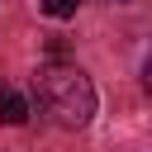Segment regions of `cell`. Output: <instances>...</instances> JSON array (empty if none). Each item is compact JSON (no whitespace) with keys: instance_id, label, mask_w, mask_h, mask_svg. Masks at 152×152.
I'll list each match as a JSON object with an SVG mask.
<instances>
[{"instance_id":"obj_1","label":"cell","mask_w":152,"mask_h":152,"mask_svg":"<svg viewBox=\"0 0 152 152\" xmlns=\"http://www.w3.org/2000/svg\"><path fill=\"white\" fill-rule=\"evenodd\" d=\"M33 90H38V104L48 109V119L57 128H86L95 119V86L71 62H48L33 76Z\"/></svg>"},{"instance_id":"obj_2","label":"cell","mask_w":152,"mask_h":152,"mask_svg":"<svg viewBox=\"0 0 152 152\" xmlns=\"http://www.w3.org/2000/svg\"><path fill=\"white\" fill-rule=\"evenodd\" d=\"M28 119V100L14 90H0V124H24Z\"/></svg>"},{"instance_id":"obj_3","label":"cell","mask_w":152,"mask_h":152,"mask_svg":"<svg viewBox=\"0 0 152 152\" xmlns=\"http://www.w3.org/2000/svg\"><path fill=\"white\" fill-rule=\"evenodd\" d=\"M81 10V0H43V14H52V19H71Z\"/></svg>"},{"instance_id":"obj_4","label":"cell","mask_w":152,"mask_h":152,"mask_svg":"<svg viewBox=\"0 0 152 152\" xmlns=\"http://www.w3.org/2000/svg\"><path fill=\"white\" fill-rule=\"evenodd\" d=\"M109 5H124V0H109Z\"/></svg>"}]
</instances>
